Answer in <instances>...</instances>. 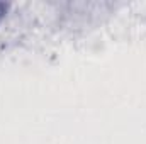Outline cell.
Returning <instances> with one entry per match:
<instances>
[{
    "instance_id": "cell-1",
    "label": "cell",
    "mask_w": 146,
    "mask_h": 144,
    "mask_svg": "<svg viewBox=\"0 0 146 144\" xmlns=\"http://www.w3.org/2000/svg\"><path fill=\"white\" fill-rule=\"evenodd\" d=\"M5 10H7V5H5L3 2H0V19L3 17V14H5Z\"/></svg>"
}]
</instances>
